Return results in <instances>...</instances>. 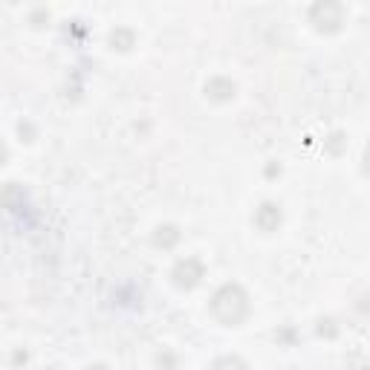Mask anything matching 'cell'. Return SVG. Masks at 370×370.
<instances>
[{
    "label": "cell",
    "mask_w": 370,
    "mask_h": 370,
    "mask_svg": "<svg viewBox=\"0 0 370 370\" xmlns=\"http://www.w3.org/2000/svg\"><path fill=\"white\" fill-rule=\"evenodd\" d=\"M211 313L217 316L223 324L237 327L246 316H249V298H246V292L237 284H226V287H220L217 292H214Z\"/></svg>",
    "instance_id": "obj_1"
},
{
    "label": "cell",
    "mask_w": 370,
    "mask_h": 370,
    "mask_svg": "<svg viewBox=\"0 0 370 370\" xmlns=\"http://www.w3.org/2000/svg\"><path fill=\"white\" fill-rule=\"evenodd\" d=\"M200 278H203V263L197 258H185L174 266V284L179 290H194L200 284Z\"/></svg>",
    "instance_id": "obj_2"
},
{
    "label": "cell",
    "mask_w": 370,
    "mask_h": 370,
    "mask_svg": "<svg viewBox=\"0 0 370 370\" xmlns=\"http://www.w3.org/2000/svg\"><path fill=\"white\" fill-rule=\"evenodd\" d=\"M313 23L321 32H333V29H338V23H342V6H335V4L313 6Z\"/></svg>",
    "instance_id": "obj_3"
},
{
    "label": "cell",
    "mask_w": 370,
    "mask_h": 370,
    "mask_svg": "<svg viewBox=\"0 0 370 370\" xmlns=\"http://www.w3.org/2000/svg\"><path fill=\"white\" fill-rule=\"evenodd\" d=\"M255 226L261 232H275L278 226H281V208H278L275 203H263L255 214Z\"/></svg>",
    "instance_id": "obj_4"
},
{
    "label": "cell",
    "mask_w": 370,
    "mask_h": 370,
    "mask_svg": "<svg viewBox=\"0 0 370 370\" xmlns=\"http://www.w3.org/2000/svg\"><path fill=\"white\" fill-rule=\"evenodd\" d=\"M205 92H208L211 99L226 102V99H232V96H234V84H232V81H226V78H214V81L205 87Z\"/></svg>",
    "instance_id": "obj_5"
},
{
    "label": "cell",
    "mask_w": 370,
    "mask_h": 370,
    "mask_svg": "<svg viewBox=\"0 0 370 370\" xmlns=\"http://www.w3.org/2000/svg\"><path fill=\"white\" fill-rule=\"evenodd\" d=\"M177 240H179V232H177L174 226H160L157 234H153V243H157V246H165V249H171Z\"/></svg>",
    "instance_id": "obj_6"
},
{
    "label": "cell",
    "mask_w": 370,
    "mask_h": 370,
    "mask_svg": "<svg viewBox=\"0 0 370 370\" xmlns=\"http://www.w3.org/2000/svg\"><path fill=\"white\" fill-rule=\"evenodd\" d=\"M211 370H249L240 359H234V356H223V359H217L211 364Z\"/></svg>",
    "instance_id": "obj_7"
},
{
    "label": "cell",
    "mask_w": 370,
    "mask_h": 370,
    "mask_svg": "<svg viewBox=\"0 0 370 370\" xmlns=\"http://www.w3.org/2000/svg\"><path fill=\"white\" fill-rule=\"evenodd\" d=\"M110 44H113V49H116V47H119V49H131V47H133V35L128 32V29H119V32L110 35Z\"/></svg>",
    "instance_id": "obj_8"
},
{
    "label": "cell",
    "mask_w": 370,
    "mask_h": 370,
    "mask_svg": "<svg viewBox=\"0 0 370 370\" xmlns=\"http://www.w3.org/2000/svg\"><path fill=\"white\" fill-rule=\"evenodd\" d=\"M4 160H6V148H4V145H0V162H4Z\"/></svg>",
    "instance_id": "obj_9"
},
{
    "label": "cell",
    "mask_w": 370,
    "mask_h": 370,
    "mask_svg": "<svg viewBox=\"0 0 370 370\" xmlns=\"http://www.w3.org/2000/svg\"><path fill=\"white\" fill-rule=\"evenodd\" d=\"M47 370H55V367H47Z\"/></svg>",
    "instance_id": "obj_10"
}]
</instances>
